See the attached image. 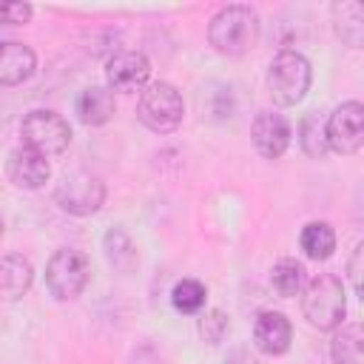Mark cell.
Listing matches in <instances>:
<instances>
[{"label":"cell","mask_w":364,"mask_h":364,"mask_svg":"<svg viewBox=\"0 0 364 364\" xmlns=\"http://www.w3.org/2000/svg\"><path fill=\"white\" fill-rule=\"evenodd\" d=\"M208 40L219 54H228V57H239V54L250 51L259 40L256 11L242 3L219 9L208 26Z\"/></svg>","instance_id":"1"},{"label":"cell","mask_w":364,"mask_h":364,"mask_svg":"<svg viewBox=\"0 0 364 364\" xmlns=\"http://www.w3.org/2000/svg\"><path fill=\"white\" fill-rule=\"evenodd\" d=\"M301 313L316 330H336L344 321L347 299L344 287L333 273H318L304 284L301 293Z\"/></svg>","instance_id":"2"},{"label":"cell","mask_w":364,"mask_h":364,"mask_svg":"<svg viewBox=\"0 0 364 364\" xmlns=\"http://www.w3.org/2000/svg\"><path fill=\"white\" fill-rule=\"evenodd\" d=\"M310 80H313V71H310V63L304 60V54H299L293 48H282L270 60L267 88H270V97L279 105H296V102H301L304 94H307V88H310Z\"/></svg>","instance_id":"3"},{"label":"cell","mask_w":364,"mask_h":364,"mask_svg":"<svg viewBox=\"0 0 364 364\" xmlns=\"http://www.w3.org/2000/svg\"><path fill=\"white\" fill-rule=\"evenodd\" d=\"M136 117H139V122L148 131H154V134H171L182 122V117H185L182 94L171 82H151L139 94Z\"/></svg>","instance_id":"4"},{"label":"cell","mask_w":364,"mask_h":364,"mask_svg":"<svg viewBox=\"0 0 364 364\" xmlns=\"http://www.w3.org/2000/svg\"><path fill=\"white\" fill-rule=\"evenodd\" d=\"M91 282V262L82 250L74 247H60L46 264V284L54 299L68 301L77 299Z\"/></svg>","instance_id":"5"},{"label":"cell","mask_w":364,"mask_h":364,"mask_svg":"<svg viewBox=\"0 0 364 364\" xmlns=\"http://www.w3.org/2000/svg\"><path fill=\"white\" fill-rule=\"evenodd\" d=\"M20 139L23 148L40 156H57L71 142V125L54 111H31L20 122Z\"/></svg>","instance_id":"6"},{"label":"cell","mask_w":364,"mask_h":364,"mask_svg":"<svg viewBox=\"0 0 364 364\" xmlns=\"http://www.w3.org/2000/svg\"><path fill=\"white\" fill-rule=\"evenodd\" d=\"M54 199L71 216H91L105 202V185L100 176L88 171H74L63 176V182L54 191Z\"/></svg>","instance_id":"7"},{"label":"cell","mask_w":364,"mask_h":364,"mask_svg":"<svg viewBox=\"0 0 364 364\" xmlns=\"http://www.w3.org/2000/svg\"><path fill=\"white\" fill-rule=\"evenodd\" d=\"M324 139H327V151H336L341 156L358 154L364 145V105L355 100L341 102L327 117Z\"/></svg>","instance_id":"8"},{"label":"cell","mask_w":364,"mask_h":364,"mask_svg":"<svg viewBox=\"0 0 364 364\" xmlns=\"http://www.w3.org/2000/svg\"><path fill=\"white\" fill-rule=\"evenodd\" d=\"M148 77H151V63L142 51H119L105 65L108 91H122V94L142 91Z\"/></svg>","instance_id":"9"},{"label":"cell","mask_w":364,"mask_h":364,"mask_svg":"<svg viewBox=\"0 0 364 364\" xmlns=\"http://www.w3.org/2000/svg\"><path fill=\"white\" fill-rule=\"evenodd\" d=\"M250 136H253L256 151H259L264 159H279V156L287 151L293 131H290V122H287L282 114H276V111H262V114H256V119H253V125H250Z\"/></svg>","instance_id":"10"},{"label":"cell","mask_w":364,"mask_h":364,"mask_svg":"<svg viewBox=\"0 0 364 364\" xmlns=\"http://www.w3.org/2000/svg\"><path fill=\"white\" fill-rule=\"evenodd\" d=\"M293 341V327L287 321L284 313L276 310H264L256 316L253 321V344L264 353V355H282L290 350Z\"/></svg>","instance_id":"11"},{"label":"cell","mask_w":364,"mask_h":364,"mask_svg":"<svg viewBox=\"0 0 364 364\" xmlns=\"http://www.w3.org/2000/svg\"><path fill=\"white\" fill-rule=\"evenodd\" d=\"M6 173L9 179L17 185V188H26V191H37L48 182L51 176V165L46 156L28 151V148H17L9 154V162H6Z\"/></svg>","instance_id":"12"},{"label":"cell","mask_w":364,"mask_h":364,"mask_svg":"<svg viewBox=\"0 0 364 364\" xmlns=\"http://www.w3.org/2000/svg\"><path fill=\"white\" fill-rule=\"evenodd\" d=\"M37 68V57L28 46L9 40L0 43V85H20Z\"/></svg>","instance_id":"13"},{"label":"cell","mask_w":364,"mask_h":364,"mask_svg":"<svg viewBox=\"0 0 364 364\" xmlns=\"http://www.w3.org/2000/svg\"><path fill=\"white\" fill-rule=\"evenodd\" d=\"M34 282V267L20 253H3L0 256V296L3 299H20Z\"/></svg>","instance_id":"14"},{"label":"cell","mask_w":364,"mask_h":364,"mask_svg":"<svg viewBox=\"0 0 364 364\" xmlns=\"http://www.w3.org/2000/svg\"><path fill=\"white\" fill-rule=\"evenodd\" d=\"M114 108H117L114 94L108 88H102V85H88L77 97V117H80V122L94 125V128L105 125L114 117Z\"/></svg>","instance_id":"15"},{"label":"cell","mask_w":364,"mask_h":364,"mask_svg":"<svg viewBox=\"0 0 364 364\" xmlns=\"http://www.w3.org/2000/svg\"><path fill=\"white\" fill-rule=\"evenodd\" d=\"M333 17H336V34L347 46L358 48L361 46V37H364V9H361V3L341 0V3L333 6Z\"/></svg>","instance_id":"16"},{"label":"cell","mask_w":364,"mask_h":364,"mask_svg":"<svg viewBox=\"0 0 364 364\" xmlns=\"http://www.w3.org/2000/svg\"><path fill=\"white\" fill-rule=\"evenodd\" d=\"M299 242H301L304 256L307 259H316V262L330 259L333 250H336V233H333V228L327 222H310V225H304Z\"/></svg>","instance_id":"17"},{"label":"cell","mask_w":364,"mask_h":364,"mask_svg":"<svg viewBox=\"0 0 364 364\" xmlns=\"http://www.w3.org/2000/svg\"><path fill=\"white\" fill-rule=\"evenodd\" d=\"M361 327L358 324H344L333 341H330V355L336 364H364V347H361Z\"/></svg>","instance_id":"18"},{"label":"cell","mask_w":364,"mask_h":364,"mask_svg":"<svg viewBox=\"0 0 364 364\" xmlns=\"http://www.w3.org/2000/svg\"><path fill=\"white\" fill-rule=\"evenodd\" d=\"M304 264L296 262V259H279L270 270V284L273 290L282 296V299H290V296H299L304 290Z\"/></svg>","instance_id":"19"},{"label":"cell","mask_w":364,"mask_h":364,"mask_svg":"<svg viewBox=\"0 0 364 364\" xmlns=\"http://www.w3.org/2000/svg\"><path fill=\"white\" fill-rule=\"evenodd\" d=\"M205 299H208V290H205V284L196 282V279H182V282H176L173 290H171L173 307H176L179 313H185V316L199 313V310L205 307Z\"/></svg>","instance_id":"20"},{"label":"cell","mask_w":364,"mask_h":364,"mask_svg":"<svg viewBox=\"0 0 364 364\" xmlns=\"http://www.w3.org/2000/svg\"><path fill=\"white\" fill-rule=\"evenodd\" d=\"M299 145L310 159H324L327 154V139H324V125L316 114H307L299 125Z\"/></svg>","instance_id":"21"},{"label":"cell","mask_w":364,"mask_h":364,"mask_svg":"<svg viewBox=\"0 0 364 364\" xmlns=\"http://www.w3.org/2000/svg\"><path fill=\"white\" fill-rule=\"evenodd\" d=\"M105 253H108V262L119 270H131L136 264V247L131 245V239L122 233V230H108L105 233Z\"/></svg>","instance_id":"22"},{"label":"cell","mask_w":364,"mask_h":364,"mask_svg":"<svg viewBox=\"0 0 364 364\" xmlns=\"http://www.w3.org/2000/svg\"><path fill=\"white\" fill-rule=\"evenodd\" d=\"M228 316L222 313V310H208L202 318H199V333H202V338L208 341V344H219L222 338H225V333H228Z\"/></svg>","instance_id":"23"},{"label":"cell","mask_w":364,"mask_h":364,"mask_svg":"<svg viewBox=\"0 0 364 364\" xmlns=\"http://www.w3.org/2000/svg\"><path fill=\"white\" fill-rule=\"evenodd\" d=\"M31 14L34 9L28 3H14V0L0 3V26H23L31 20Z\"/></svg>","instance_id":"24"},{"label":"cell","mask_w":364,"mask_h":364,"mask_svg":"<svg viewBox=\"0 0 364 364\" xmlns=\"http://www.w3.org/2000/svg\"><path fill=\"white\" fill-rule=\"evenodd\" d=\"M361 256H364V245L358 242L355 250H353V256H350V262H347V273H350V282H353L355 296H361Z\"/></svg>","instance_id":"25"},{"label":"cell","mask_w":364,"mask_h":364,"mask_svg":"<svg viewBox=\"0 0 364 364\" xmlns=\"http://www.w3.org/2000/svg\"><path fill=\"white\" fill-rule=\"evenodd\" d=\"M0 233H3V222H0Z\"/></svg>","instance_id":"26"}]
</instances>
